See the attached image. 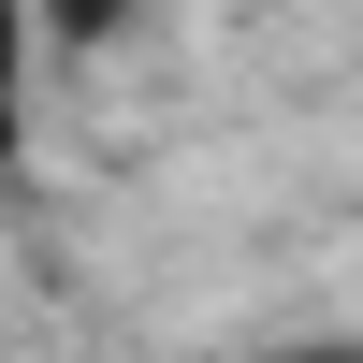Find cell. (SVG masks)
Masks as SVG:
<instances>
[{
  "label": "cell",
  "mask_w": 363,
  "mask_h": 363,
  "mask_svg": "<svg viewBox=\"0 0 363 363\" xmlns=\"http://www.w3.org/2000/svg\"><path fill=\"white\" fill-rule=\"evenodd\" d=\"M29 44H44V15L0 0V174H15V145H29Z\"/></svg>",
  "instance_id": "cell-1"
},
{
  "label": "cell",
  "mask_w": 363,
  "mask_h": 363,
  "mask_svg": "<svg viewBox=\"0 0 363 363\" xmlns=\"http://www.w3.org/2000/svg\"><path fill=\"white\" fill-rule=\"evenodd\" d=\"M29 15H44V29H58V44H116V29H131V15H145V0H29Z\"/></svg>",
  "instance_id": "cell-2"
},
{
  "label": "cell",
  "mask_w": 363,
  "mask_h": 363,
  "mask_svg": "<svg viewBox=\"0 0 363 363\" xmlns=\"http://www.w3.org/2000/svg\"><path fill=\"white\" fill-rule=\"evenodd\" d=\"M262 363H363V335H291V349H262Z\"/></svg>",
  "instance_id": "cell-3"
}]
</instances>
